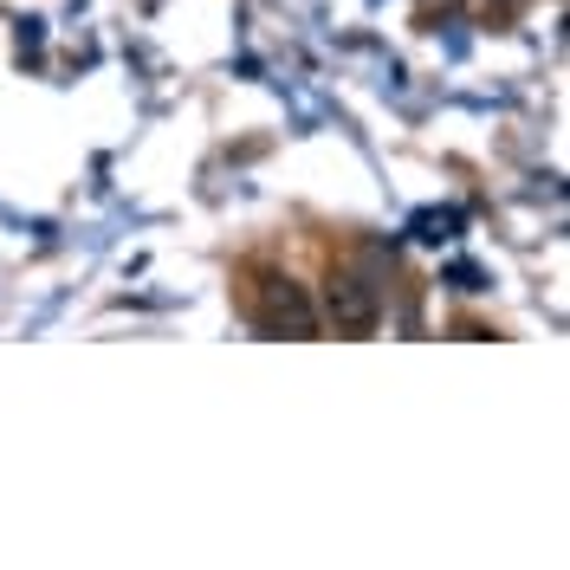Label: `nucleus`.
Returning <instances> with one entry per match:
<instances>
[{
    "mask_svg": "<svg viewBox=\"0 0 570 570\" xmlns=\"http://www.w3.org/2000/svg\"><path fill=\"white\" fill-rule=\"evenodd\" d=\"M253 318H259V331H273V337H318V312H312L305 285L279 279V273L259 279V292H253Z\"/></svg>",
    "mask_w": 570,
    "mask_h": 570,
    "instance_id": "1",
    "label": "nucleus"
},
{
    "mask_svg": "<svg viewBox=\"0 0 570 570\" xmlns=\"http://www.w3.org/2000/svg\"><path fill=\"white\" fill-rule=\"evenodd\" d=\"M324 312H331V324H337L344 337H370V331L383 324V298H376L363 279L337 273V279L324 285Z\"/></svg>",
    "mask_w": 570,
    "mask_h": 570,
    "instance_id": "2",
    "label": "nucleus"
},
{
    "mask_svg": "<svg viewBox=\"0 0 570 570\" xmlns=\"http://www.w3.org/2000/svg\"><path fill=\"white\" fill-rule=\"evenodd\" d=\"M461 220H466L461 208H422L415 214V240H422V247H448V240L461 234Z\"/></svg>",
    "mask_w": 570,
    "mask_h": 570,
    "instance_id": "3",
    "label": "nucleus"
},
{
    "mask_svg": "<svg viewBox=\"0 0 570 570\" xmlns=\"http://www.w3.org/2000/svg\"><path fill=\"white\" fill-rule=\"evenodd\" d=\"M448 279L461 285V292H487V279H480V266H454V273H448Z\"/></svg>",
    "mask_w": 570,
    "mask_h": 570,
    "instance_id": "4",
    "label": "nucleus"
},
{
    "mask_svg": "<svg viewBox=\"0 0 570 570\" xmlns=\"http://www.w3.org/2000/svg\"><path fill=\"white\" fill-rule=\"evenodd\" d=\"M448 7H454V0H448Z\"/></svg>",
    "mask_w": 570,
    "mask_h": 570,
    "instance_id": "5",
    "label": "nucleus"
}]
</instances>
